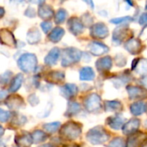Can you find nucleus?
Returning <instances> with one entry per match:
<instances>
[{"mask_svg": "<svg viewBox=\"0 0 147 147\" xmlns=\"http://www.w3.org/2000/svg\"><path fill=\"white\" fill-rule=\"evenodd\" d=\"M143 140H140V136H135V137H132L128 140L127 147H140L143 142L141 141Z\"/></svg>", "mask_w": 147, "mask_h": 147, "instance_id": "obj_30", "label": "nucleus"}, {"mask_svg": "<svg viewBox=\"0 0 147 147\" xmlns=\"http://www.w3.org/2000/svg\"><path fill=\"white\" fill-rule=\"evenodd\" d=\"M139 126H140V121L138 119L130 120L127 123L125 124L124 134H133L134 132H135L139 128Z\"/></svg>", "mask_w": 147, "mask_h": 147, "instance_id": "obj_17", "label": "nucleus"}, {"mask_svg": "<svg viewBox=\"0 0 147 147\" xmlns=\"http://www.w3.org/2000/svg\"><path fill=\"white\" fill-rule=\"evenodd\" d=\"M61 94L63 95L64 97L65 98H71L73 96H76L77 92H78V88L75 84H67L65 85H64L61 90H60Z\"/></svg>", "mask_w": 147, "mask_h": 147, "instance_id": "obj_12", "label": "nucleus"}, {"mask_svg": "<svg viewBox=\"0 0 147 147\" xmlns=\"http://www.w3.org/2000/svg\"><path fill=\"white\" fill-rule=\"evenodd\" d=\"M95 78V73L90 67H84L80 71L81 80H92Z\"/></svg>", "mask_w": 147, "mask_h": 147, "instance_id": "obj_23", "label": "nucleus"}, {"mask_svg": "<svg viewBox=\"0 0 147 147\" xmlns=\"http://www.w3.org/2000/svg\"><path fill=\"white\" fill-rule=\"evenodd\" d=\"M3 133H4V130H3V127H2V126H0V137L3 134Z\"/></svg>", "mask_w": 147, "mask_h": 147, "instance_id": "obj_43", "label": "nucleus"}, {"mask_svg": "<svg viewBox=\"0 0 147 147\" xmlns=\"http://www.w3.org/2000/svg\"><path fill=\"white\" fill-rule=\"evenodd\" d=\"M25 15L29 16V17H33L34 16V9L33 8H28L26 11H25Z\"/></svg>", "mask_w": 147, "mask_h": 147, "instance_id": "obj_39", "label": "nucleus"}, {"mask_svg": "<svg viewBox=\"0 0 147 147\" xmlns=\"http://www.w3.org/2000/svg\"><path fill=\"white\" fill-rule=\"evenodd\" d=\"M84 105L88 111H96L101 107V99L97 95L92 94L85 100Z\"/></svg>", "mask_w": 147, "mask_h": 147, "instance_id": "obj_5", "label": "nucleus"}, {"mask_svg": "<svg viewBox=\"0 0 147 147\" xmlns=\"http://www.w3.org/2000/svg\"><path fill=\"white\" fill-rule=\"evenodd\" d=\"M32 140H33V142L34 143H40V142H43L44 140H47V134L43 132V131H40V130H36L34 131L33 134H32Z\"/></svg>", "mask_w": 147, "mask_h": 147, "instance_id": "obj_26", "label": "nucleus"}, {"mask_svg": "<svg viewBox=\"0 0 147 147\" xmlns=\"http://www.w3.org/2000/svg\"><path fill=\"white\" fill-rule=\"evenodd\" d=\"M137 71L140 75H146L147 74V59L140 60L137 67Z\"/></svg>", "mask_w": 147, "mask_h": 147, "instance_id": "obj_28", "label": "nucleus"}, {"mask_svg": "<svg viewBox=\"0 0 147 147\" xmlns=\"http://www.w3.org/2000/svg\"><path fill=\"white\" fill-rule=\"evenodd\" d=\"M11 76H12V73L10 71H6L5 73L2 74L0 76V84L2 85L8 84V82H9V80L11 78Z\"/></svg>", "mask_w": 147, "mask_h": 147, "instance_id": "obj_33", "label": "nucleus"}, {"mask_svg": "<svg viewBox=\"0 0 147 147\" xmlns=\"http://www.w3.org/2000/svg\"><path fill=\"white\" fill-rule=\"evenodd\" d=\"M90 50L93 55L99 56V55H102V54L105 53L106 52H108L109 49H108V47L105 46L104 44H102L101 42L95 41L90 45Z\"/></svg>", "mask_w": 147, "mask_h": 147, "instance_id": "obj_10", "label": "nucleus"}, {"mask_svg": "<svg viewBox=\"0 0 147 147\" xmlns=\"http://www.w3.org/2000/svg\"><path fill=\"white\" fill-rule=\"evenodd\" d=\"M37 65V59L34 54L25 53L22 55L18 59V65L20 69L24 72H31L34 71Z\"/></svg>", "mask_w": 147, "mask_h": 147, "instance_id": "obj_1", "label": "nucleus"}, {"mask_svg": "<svg viewBox=\"0 0 147 147\" xmlns=\"http://www.w3.org/2000/svg\"><path fill=\"white\" fill-rule=\"evenodd\" d=\"M39 147H56L55 146H53V145H51V144H47V145H42V146H40Z\"/></svg>", "mask_w": 147, "mask_h": 147, "instance_id": "obj_42", "label": "nucleus"}, {"mask_svg": "<svg viewBox=\"0 0 147 147\" xmlns=\"http://www.w3.org/2000/svg\"><path fill=\"white\" fill-rule=\"evenodd\" d=\"M140 23L141 25L147 24V13H144L141 15V16L140 17Z\"/></svg>", "mask_w": 147, "mask_h": 147, "instance_id": "obj_38", "label": "nucleus"}, {"mask_svg": "<svg viewBox=\"0 0 147 147\" xmlns=\"http://www.w3.org/2000/svg\"><path fill=\"white\" fill-rule=\"evenodd\" d=\"M23 82V76L22 74H17L12 80L10 86H9V91L10 92H15L21 86Z\"/></svg>", "mask_w": 147, "mask_h": 147, "instance_id": "obj_21", "label": "nucleus"}, {"mask_svg": "<svg viewBox=\"0 0 147 147\" xmlns=\"http://www.w3.org/2000/svg\"><path fill=\"white\" fill-rule=\"evenodd\" d=\"M66 16H67V12L64 9H59L55 14V22L57 23H62L65 20Z\"/></svg>", "mask_w": 147, "mask_h": 147, "instance_id": "obj_29", "label": "nucleus"}, {"mask_svg": "<svg viewBox=\"0 0 147 147\" xmlns=\"http://www.w3.org/2000/svg\"><path fill=\"white\" fill-rule=\"evenodd\" d=\"M0 42L8 47H14L16 45V40L13 34L6 28L0 30Z\"/></svg>", "mask_w": 147, "mask_h": 147, "instance_id": "obj_6", "label": "nucleus"}, {"mask_svg": "<svg viewBox=\"0 0 147 147\" xmlns=\"http://www.w3.org/2000/svg\"><path fill=\"white\" fill-rule=\"evenodd\" d=\"M87 138L90 143L94 145H100V144L104 143L109 139V135L106 134V132L103 130L102 127H97L91 129L88 133Z\"/></svg>", "mask_w": 147, "mask_h": 147, "instance_id": "obj_3", "label": "nucleus"}, {"mask_svg": "<svg viewBox=\"0 0 147 147\" xmlns=\"http://www.w3.org/2000/svg\"><path fill=\"white\" fill-rule=\"evenodd\" d=\"M109 30L103 23H96L92 27L91 35L96 38H104L108 35Z\"/></svg>", "mask_w": 147, "mask_h": 147, "instance_id": "obj_7", "label": "nucleus"}, {"mask_svg": "<svg viewBox=\"0 0 147 147\" xmlns=\"http://www.w3.org/2000/svg\"><path fill=\"white\" fill-rule=\"evenodd\" d=\"M79 110H80L79 104H78L77 102H70V104L68 106L67 112L65 113V115H69V116H71L73 115H76L78 112H79Z\"/></svg>", "mask_w": 147, "mask_h": 147, "instance_id": "obj_27", "label": "nucleus"}, {"mask_svg": "<svg viewBox=\"0 0 147 147\" xmlns=\"http://www.w3.org/2000/svg\"><path fill=\"white\" fill-rule=\"evenodd\" d=\"M5 104L12 110H17L23 104V100L19 96H11L7 97L5 100Z\"/></svg>", "mask_w": 147, "mask_h": 147, "instance_id": "obj_8", "label": "nucleus"}, {"mask_svg": "<svg viewBox=\"0 0 147 147\" xmlns=\"http://www.w3.org/2000/svg\"><path fill=\"white\" fill-rule=\"evenodd\" d=\"M68 26H69L70 31L72 34H74L75 35L79 34L84 30V26L82 25L81 22L78 18H75V17L70 19V21L68 22Z\"/></svg>", "mask_w": 147, "mask_h": 147, "instance_id": "obj_11", "label": "nucleus"}, {"mask_svg": "<svg viewBox=\"0 0 147 147\" xmlns=\"http://www.w3.org/2000/svg\"><path fill=\"white\" fill-rule=\"evenodd\" d=\"M121 104L118 102H107L105 103V109L108 111H115L121 108Z\"/></svg>", "mask_w": 147, "mask_h": 147, "instance_id": "obj_32", "label": "nucleus"}, {"mask_svg": "<svg viewBox=\"0 0 147 147\" xmlns=\"http://www.w3.org/2000/svg\"><path fill=\"white\" fill-rule=\"evenodd\" d=\"M123 146V142H122V140L121 139H115L114 140L110 145L109 146V147H122Z\"/></svg>", "mask_w": 147, "mask_h": 147, "instance_id": "obj_37", "label": "nucleus"}, {"mask_svg": "<svg viewBox=\"0 0 147 147\" xmlns=\"http://www.w3.org/2000/svg\"><path fill=\"white\" fill-rule=\"evenodd\" d=\"M131 21H132V17H130V16H125V17L112 19L110 22L112 23H115V24H119V23H124V22H131Z\"/></svg>", "mask_w": 147, "mask_h": 147, "instance_id": "obj_34", "label": "nucleus"}, {"mask_svg": "<svg viewBox=\"0 0 147 147\" xmlns=\"http://www.w3.org/2000/svg\"><path fill=\"white\" fill-rule=\"evenodd\" d=\"M146 127H147V121H146Z\"/></svg>", "mask_w": 147, "mask_h": 147, "instance_id": "obj_47", "label": "nucleus"}, {"mask_svg": "<svg viewBox=\"0 0 147 147\" xmlns=\"http://www.w3.org/2000/svg\"><path fill=\"white\" fill-rule=\"evenodd\" d=\"M15 141L20 147H29L33 143L32 136L27 133H23L20 135H17L16 137Z\"/></svg>", "mask_w": 147, "mask_h": 147, "instance_id": "obj_9", "label": "nucleus"}, {"mask_svg": "<svg viewBox=\"0 0 147 147\" xmlns=\"http://www.w3.org/2000/svg\"><path fill=\"white\" fill-rule=\"evenodd\" d=\"M111 65H112V59L109 56L100 59L96 63V67L100 71L109 70L111 68Z\"/></svg>", "mask_w": 147, "mask_h": 147, "instance_id": "obj_18", "label": "nucleus"}, {"mask_svg": "<svg viewBox=\"0 0 147 147\" xmlns=\"http://www.w3.org/2000/svg\"><path fill=\"white\" fill-rule=\"evenodd\" d=\"M126 48L131 53H138L140 51V42L136 39L129 40L126 43Z\"/></svg>", "mask_w": 147, "mask_h": 147, "instance_id": "obj_19", "label": "nucleus"}, {"mask_svg": "<svg viewBox=\"0 0 147 147\" xmlns=\"http://www.w3.org/2000/svg\"><path fill=\"white\" fill-rule=\"evenodd\" d=\"M146 110V104L142 102H139L131 105V112L134 115H142Z\"/></svg>", "mask_w": 147, "mask_h": 147, "instance_id": "obj_24", "label": "nucleus"}, {"mask_svg": "<svg viewBox=\"0 0 147 147\" xmlns=\"http://www.w3.org/2000/svg\"><path fill=\"white\" fill-rule=\"evenodd\" d=\"M143 83H144V84H145V85L147 87V77L145 78V79H144V80H143Z\"/></svg>", "mask_w": 147, "mask_h": 147, "instance_id": "obj_44", "label": "nucleus"}, {"mask_svg": "<svg viewBox=\"0 0 147 147\" xmlns=\"http://www.w3.org/2000/svg\"><path fill=\"white\" fill-rule=\"evenodd\" d=\"M53 10L48 5H40L39 8V16L44 20H48L53 16Z\"/></svg>", "mask_w": 147, "mask_h": 147, "instance_id": "obj_15", "label": "nucleus"}, {"mask_svg": "<svg viewBox=\"0 0 147 147\" xmlns=\"http://www.w3.org/2000/svg\"><path fill=\"white\" fill-rule=\"evenodd\" d=\"M40 38V33L37 28H31L27 33V40L29 44L38 43Z\"/></svg>", "mask_w": 147, "mask_h": 147, "instance_id": "obj_14", "label": "nucleus"}, {"mask_svg": "<svg viewBox=\"0 0 147 147\" xmlns=\"http://www.w3.org/2000/svg\"><path fill=\"white\" fill-rule=\"evenodd\" d=\"M142 147H147V142L146 143V144H144V143H143V145H142Z\"/></svg>", "mask_w": 147, "mask_h": 147, "instance_id": "obj_45", "label": "nucleus"}, {"mask_svg": "<svg viewBox=\"0 0 147 147\" xmlns=\"http://www.w3.org/2000/svg\"><path fill=\"white\" fill-rule=\"evenodd\" d=\"M60 126L59 122H53V123H48L44 125V129L48 132V133H54L56 132Z\"/></svg>", "mask_w": 147, "mask_h": 147, "instance_id": "obj_31", "label": "nucleus"}, {"mask_svg": "<svg viewBox=\"0 0 147 147\" xmlns=\"http://www.w3.org/2000/svg\"><path fill=\"white\" fill-rule=\"evenodd\" d=\"M9 117H10V113L9 111H5L0 109V122H6Z\"/></svg>", "mask_w": 147, "mask_h": 147, "instance_id": "obj_35", "label": "nucleus"}, {"mask_svg": "<svg viewBox=\"0 0 147 147\" xmlns=\"http://www.w3.org/2000/svg\"><path fill=\"white\" fill-rule=\"evenodd\" d=\"M59 54H60V51L59 48L57 47H54L48 53L47 55L46 56L45 58V63L48 65H55L59 57Z\"/></svg>", "mask_w": 147, "mask_h": 147, "instance_id": "obj_13", "label": "nucleus"}, {"mask_svg": "<svg viewBox=\"0 0 147 147\" xmlns=\"http://www.w3.org/2000/svg\"><path fill=\"white\" fill-rule=\"evenodd\" d=\"M64 34H65V30L63 28L58 27V28H55L51 32V34H49L48 38H49V40L52 42H59L62 39Z\"/></svg>", "mask_w": 147, "mask_h": 147, "instance_id": "obj_20", "label": "nucleus"}, {"mask_svg": "<svg viewBox=\"0 0 147 147\" xmlns=\"http://www.w3.org/2000/svg\"><path fill=\"white\" fill-rule=\"evenodd\" d=\"M82 56V53L79 50L70 47L66 48L63 51L62 54V65L69 66L72 64L77 63Z\"/></svg>", "mask_w": 147, "mask_h": 147, "instance_id": "obj_2", "label": "nucleus"}, {"mask_svg": "<svg viewBox=\"0 0 147 147\" xmlns=\"http://www.w3.org/2000/svg\"><path fill=\"white\" fill-rule=\"evenodd\" d=\"M7 99V92L5 90H0V102Z\"/></svg>", "mask_w": 147, "mask_h": 147, "instance_id": "obj_40", "label": "nucleus"}, {"mask_svg": "<svg viewBox=\"0 0 147 147\" xmlns=\"http://www.w3.org/2000/svg\"><path fill=\"white\" fill-rule=\"evenodd\" d=\"M40 26H41V28H42L43 32L47 34L51 30V28H52V22H50L48 21H46V22H41Z\"/></svg>", "mask_w": 147, "mask_h": 147, "instance_id": "obj_36", "label": "nucleus"}, {"mask_svg": "<svg viewBox=\"0 0 147 147\" xmlns=\"http://www.w3.org/2000/svg\"><path fill=\"white\" fill-rule=\"evenodd\" d=\"M127 90L131 98H139L140 96L145 97L146 91L139 87H127Z\"/></svg>", "mask_w": 147, "mask_h": 147, "instance_id": "obj_22", "label": "nucleus"}, {"mask_svg": "<svg viewBox=\"0 0 147 147\" xmlns=\"http://www.w3.org/2000/svg\"><path fill=\"white\" fill-rule=\"evenodd\" d=\"M108 123H109V125L112 128H114V129H120L123 126V124H124V119L120 117V116L109 118L108 120Z\"/></svg>", "mask_w": 147, "mask_h": 147, "instance_id": "obj_25", "label": "nucleus"}, {"mask_svg": "<svg viewBox=\"0 0 147 147\" xmlns=\"http://www.w3.org/2000/svg\"><path fill=\"white\" fill-rule=\"evenodd\" d=\"M65 78V74L61 71H51L48 73L46 80L52 84H58Z\"/></svg>", "mask_w": 147, "mask_h": 147, "instance_id": "obj_16", "label": "nucleus"}, {"mask_svg": "<svg viewBox=\"0 0 147 147\" xmlns=\"http://www.w3.org/2000/svg\"><path fill=\"white\" fill-rule=\"evenodd\" d=\"M81 134L80 127L73 122L66 123L60 131V135L66 140H75Z\"/></svg>", "mask_w": 147, "mask_h": 147, "instance_id": "obj_4", "label": "nucleus"}, {"mask_svg": "<svg viewBox=\"0 0 147 147\" xmlns=\"http://www.w3.org/2000/svg\"><path fill=\"white\" fill-rule=\"evenodd\" d=\"M5 11H4V9L3 7H0V18H2L4 15Z\"/></svg>", "mask_w": 147, "mask_h": 147, "instance_id": "obj_41", "label": "nucleus"}, {"mask_svg": "<svg viewBox=\"0 0 147 147\" xmlns=\"http://www.w3.org/2000/svg\"><path fill=\"white\" fill-rule=\"evenodd\" d=\"M146 9H147V3H146Z\"/></svg>", "mask_w": 147, "mask_h": 147, "instance_id": "obj_46", "label": "nucleus"}]
</instances>
